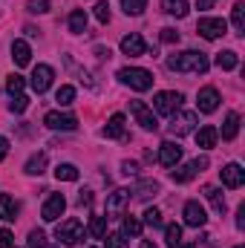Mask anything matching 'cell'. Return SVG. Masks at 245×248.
<instances>
[{
	"mask_svg": "<svg viewBox=\"0 0 245 248\" xmlns=\"http://www.w3.org/2000/svg\"><path fill=\"white\" fill-rule=\"evenodd\" d=\"M208 55L205 52H196V49H184L168 58V69L173 72H196V75H205L208 72Z\"/></svg>",
	"mask_w": 245,
	"mask_h": 248,
	"instance_id": "6da1fadb",
	"label": "cell"
},
{
	"mask_svg": "<svg viewBox=\"0 0 245 248\" xmlns=\"http://www.w3.org/2000/svg\"><path fill=\"white\" fill-rule=\"evenodd\" d=\"M119 81L127 84L130 90L144 93V90L153 87V72L150 69H141V66H124V69H119Z\"/></svg>",
	"mask_w": 245,
	"mask_h": 248,
	"instance_id": "7a4b0ae2",
	"label": "cell"
},
{
	"mask_svg": "<svg viewBox=\"0 0 245 248\" xmlns=\"http://www.w3.org/2000/svg\"><path fill=\"white\" fill-rule=\"evenodd\" d=\"M55 237L61 240L63 246H78V243L84 240V222H81V219H75V217L63 219L61 225L55 228Z\"/></svg>",
	"mask_w": 245,
	"mask_h": 248,
	"instance_id": "3957f363",
	"label": "cell"
},
{
	"mask_svg": "<svg viewBox=\"0 0 245 248\" xmlns=\"http://www.w3.org/2000/svg\"><path fill=\"white\" fill-rule=\"evenodd\" d=\"M179 107H182V93L165 90V93H156V98H153V110L159 116H173Z\"/></svg>",
	"mask_w": 245,
	"mask_h": 248,
	"instance_id": "277c9868",
	"label": "cell"
},
{
	"mask_svg": "<svg viewBox=\"0 0 245 248\" xmlns=\"http://www.w3.org/2000/svg\"><path fill=\"white\" fill-rule=\"evenodd\" d=\"M196 32H199L202 38H208V41H216V38H222V35L228 32V23H225L222 17H199Z\"/></svg>",
	"mask_w": 245,
	"mask_h": 248,
	"instance_id": "5b68a950",
	"label": "cell"
},
{
	"mask_svg": "<svg viewBox=\"0 0 245 248\" xmlns=\"http://www.w3.org/2000/svg\"><path fill=\"white\" fill-rule=\"evenodd\" d=\"M63 211H66V199H63V193H49V199H46L44 208H41V219H44V222H58Z\"/></svg>",
	"mask_w": 245,
	"mask_h": 248,
	"instance_id": "8992f818",
	"label": "cell"
},
{
	"mask_svg": "<svg viewBox=\"0 0 245 248\" xmlns=\"http://www.w3.org/2000/svg\"><path fill=\"white\" fill-rule=\"evenodd\" d=\"M52 78H55V69L49 66V63H38L35 69H32V90L41 95V93H46L49 87H52Z\"/></svg>",
	"mask_w": 245,
	"mask_h": 248,
	"instance_id": "52a82bcc",
	"label": "cell"
},
{
	"mask_svg": "<svg viewBox=\"0 0 245 248\" xmlns=\"http://www.w3.org/2000/svg\"><path fill=\"white\" fill-rule=\"evenodd\" d=\"M130 113L136 116V122L141 124V130H156V127H159L156 113H153L144 101H130Z\"/></svg>",
	"mask_w": 245,
	"mask_h": 248,
	"instance_id": "ba28073f",
	"label": "cell"
},
{
	"mask_svg": "<svg viewBox=\"0 0 245 248\" xmlns=\"http://www.w3.org/2000/svg\"><path fill=\"white\" fill-rule=\"evenodd\" d=\"M196 113H190V110H184V113H173V119H170V133L173 136H187V133H193L196 130Z\"/></svg>",
	"mask_w": 245,
	"mask_h": 248,
	"instance_id": "9c48e42d",
	"label": "cell"
},
{
	"mask_svg": "<svg viewBox=\"0 0 245 248\" xmlns=\"http://www.w3.org/2000/svg\"><path fill=\"white\" fill-rule=\"evenodd\" d=\"M127 205H130V190L119 187V190L107 193V217H124Z\"/></svg>",
	"mask_w": 245,
	"mask_h": 248,
	"instance_id": "30bf717a",
	"label": "cell"
},
{
	"mask_svg": "<svg viewBox=\"0 0 245 248\" xmlns=\"http://www.w3.org/2000/svg\"><path fill=\"white\" fill-rule=\"evenodd\" d=\"M179 162H182V147H179V141H162V144H159V165L176 168Z\"/></svg>",
	"mask_w": 245,
	"mask_h": 248,
	"instance_id": "8fae6325",
	"label": "cell"
},
{
	"mask_svg": "<svg viewBox=\"0 0 245 248\" xmlns=\"http://www.w3.org/2000/svg\"><path fill=\"white\" fill-rule=\"evenodd\" d=\"M184 225H190V228H202L205 222H208V214H205V208L196 202V199H190V202H184Z\"/></svg>",
	"mask_w": 245,
	"mask_h": 248,
	"instance_id": "7c38bea8",
	"label": "cell"
},
{
	"mask_svg": "<svg viewBox=\"0 0 245 248\" xmlns=\"http://www.w3.org/2000/svg\"><path fill=\"white\" fill-rule=\"evenodd\" d=\"M122 52L127 58H138V55H147V44L138 32H130L122 38Z\"/></svg>",
	"mask_w": 245,
	"mask_h": 248,
	"instance_id": "4fadbf2b",
	"label": "cell"
},
{
	"mask_svg": "<svg viewBox=\"0 0 245 248\" xmlns=\"http://www.w3.org/2000/svg\"><path fill=\"white\" fill-rule=\"evenodd\" d=\"M44 124H46L49 130H75V127H78V119H75L72 113H58V110H52V113L44 116Z\"/></svg>",
	"mask_w": 245,
	"mask_h": 248,
	"instance_id": "5bb4252c",
	"label": "cell"
},
{
	"mask_svg": "<svg viewBox=\"0 0 245 248\" xmlns=\"http://www.w3.org/2000/svg\"><path fill=\"white\" fill-rule=\"evenodd\" d=\"M219 176H222V185L225 187H243V182H245V170L237 165V162L225 165V168L219 170Z\"/></svg>",
	"mask_w": 245,
	"mask_h": 248,
	"instance_id": "9a60e30c",
	"label": "cell"
},
{
	"mask_svg": "<svg viewBox=\"0 0 245 248\" xmlns=\"http://www.w3.org/2000/svg\"><path fill=\"white\" fill-rule=\"evenodd\" d=\"M196 107H199L202 113H214V110L219 107V93H216L214 87H202L199 95H196Z\"/></svg>",
	"mask_w": 245,
	"mask_h": 248,
	"instance_id": "2e32d148",
	"label": "cell"
},
{
	"mask_svg": "<svg viewBox=\"0 0 245 248\" xmlns=\"http://www.w3.org/2000/svg\"><path fill=\"white\" fill-rule=\"evenodd\" d=\"M216 139H219V130L214 124H205L196 130V147H202V150H211L216 144Z\"/></svg>",
	"mask_w": 245,
	"mask_h": 248,
	"instance_id": "e0dca14e",
	"label": "cell"
},
{
	"mask_svg": "<svg viewBox=\"0 0 245 248\" xmlns=\"http://www.w3.org/2000/svg\"><path fill=\"white\" fill-rule=\"evenodd\" d=\"M12 61L17 63V66H26V63L32 61V49H29L26 41H15L12 44Z\"/></svg>",
	"mask_w": 245,
	"mask_h": 248,
	"instance_id": "ac0fdd59",
	"label": "cell"
},
{
	"mask_svg": "<svg viewBox=\"0 0 245 248\" xmlns=\"http://www.w3.org/2000/svg\"><path fill=\"white\" fill-rule=\"evenodd\" d=\"M15 217H17V202L9 193H0V219L15 222Z\"/></svg>",
	"mask_w": 245,
	"mask_h": 248,
	"instance_id": "d6986e66",
	"label": "cell"
},
{
	"mask_svg": "<svg viewBox=\"0 0 245 248\" xmlns=\"http://www.w3.org/2000/svg\"><path fill=\"white\" fill-rule=\"evenodd\" d=\"M124 124H127V119H124L122 113L110 116V122H107V127H104V136H107V139H122L124 136Z\"/></svg>",
	"mask_w": 245,
	"mask_h": 248,
	"instance_id": "ffe728a7",
	"label": "cell"
},
{
	"mask_svg": "<svg viewBox=\"0 0 245 248\" xmlns=\"http://www.w3.org/2000/svg\"><path fill=\"white\" fill-rule=\"evenodd\" d=\"M214 61H216L219 69H237V66H240V55H237L234 49H222V52H216Z\"/></svg>",
	"mask_w": 245,
	"mask_h": 248,
	"instance_id": "44dd1931",
	"label": "cell"
},
{
	"mask_svg": "<svg viewBox=\"0 0 245 248\" xmlns=\"http://www.w3.org/2000/svg\"><path fill=\"white\" fill-rule=\"evenodd\" d=\"M237 133H240V116L237 113H228L225 116V124H222V139L225 141H234Z\"/></svg>",
	"mask_w": 245,
	"mask_h": 248,
	"instance_id": "7402d4cb",
	"label": "cell"
},
{
	"mask_svg": "<svg viewBox=\"0 0 245 248\" xmlns=\"http://www.w3.org/2000/svg\"><path fill=\"white\" fill-rule=\"evenodd\" d=\"M69 32H72V35H84V32H87V12H84V9H75V12L69 15Z\"/></svg>",
	"mask_w": 245,
	"mask_h": 248,
	"instance_id": "603a6c76",
	"label": "cell"
},
{
	"mask_svg": "<svg viewBox=\"0 0 245 248\" xmlns=\"http://www.w3.org/2000/svg\"><path fill=\"white\" fill-rule=\"evenodd\" d=\"M29 176H41L44 170H46V153H35V156H29V162H26V168H23Z\"/></svg>",
	"mask_w": 245,
	"mask_h": 248,
	"instance_id": "cb8c5ba5",
	"label": "cell"
},
{
	"mask_svg": "<svg viewBox=\"0 0 245 248\" xmlns=\"http://www.w3.org/2000/svg\"><path fill=\"white\" fill-rule=\"evenodd\" d=\"M133 193H136V199H150V196L159 193V182H156V179H141Z\"/></svg>",
	"mask_w": 245,
	"mask_h": 248,
	"instance_id": "d4e9b609",
	"label": "cell"
},
{
	"mask_svg": "<svg viewBox=\"0 0 245 248\" xmlns=\"http://www.w3.org/2000/svg\"><path fill=\"white\" fill-rule=\"evenodd\" d=\"M231 23H234V32L237 35H243L245 32V3H234V9H231Z\"/></svg>",
	"mask_w": 245,
	"mask_h": 248,
	"instance_id": "484cf974",
	"label": "cell"
},
{
	"mask_svg": "<svg viewBox=\"0 0 245 248\" xmlns=\"http://www.w3.org/2000/svg\"><path fill=\"white\" fill-rule=\"evenodd\" d=\"M196 173H199V170H196V168H193V162H190V165H182V168H176V170L170 173V179H173L176 185H184V182H190Z\"/></svg>",
	"mask_w": 245,
	"mask_h": 248,
	"instance_id": "4316f807",
	"label": "cell"
},
{
	"mask_svg": "<svg viewBox=\"0 0 245 248\" xmlns=\"http://www.w3.org/2000/svg\"><path fill=\"white\" fill-rule=\"evenodd\" d=\"M165 243H168V248H179L182 246V225L170 222V225L165 228Z\"/></svg>",
	"mask_w": 245,
	"mask_h": 248,
	"instance_id": "83f0119b",
	"label": "cell"
},
{
	"mask_svg": "<svg viewBox=\"0 0 245 248\" xmlns=\"http://www.w3.org/2000/svg\"><path fill=\"white\" fill-rule=\"evenodd\" d=\"M205 196H208V202L214 205L216 214H225V196H222L219 187H205Z\"/></svg>",
	"mask_w": 245,
	"mask_h": 248,
	"instance_id": "f1b7e54d",
	"label": "cell"
},
{
	"mask_svg": "<svg viewBox=\"0 0 245 248\" xmlns=\"http://www.w3.org/2000/svg\"><path fill=\"white\" fill-rule=\"evenodd\" d=\"M87 231H90L95 240H104V234H107V217H92L90 225H87Z\"/></svg>",
	"mask_w": 245,
	"mask_h": 248,
	"instance_id": "f546056e",
	"label": "cell"
},
{
	"mask_svg": "<svg viewBox=\"0 0 245 248\" xmlns=\"http://www.w3.org/2000/svg\"><path fill=\"white\" fill-rule=\"evenodd\" d=\"M55 176H58L61 182H78V168L69 165V162H63V165L55 168Z\"/></svg>",
	"mask_w": 245,
	"mask_h": 248,
	"instance_id": "4dcf8cb0",
	"label": "cell"
},
{
	"mask_svg": "<svg viewBox=\"0 0 245 248\" xmlns=\"http://www.w3.org/2000/svg\"><path fill=\"white\" fill-rule=\"evenodd\" d=\"M165 12L173 15V17H184L187 15V0H162Z\"/></svg>",
	"mask_w": 245,
	"mask_h": 248,
	"instance_id": "1f68e13d",
	"label": "cell"
},
{
	"mask_svg": "<svg viewBox=\"0 0 245 248\" xmlns=\"http://www.w3.org/2000/svg\"><path fill=\"white\" fill-rule=\"evenodd\" d=\"M23 87H26V81H23V75H17V72H12V75L6 78V93H9V95H20V93H23Z\"/></svg>",
	"mask_w": 245,
	"mask_h": 248,
	"instance_id": "d6a6232c",
	"label": "cell"
},
{
	"mask_svg": "<svg viewBox=\"0 0 245 248\" xmlns=\"http://www.w3.org/2000/svg\"><path fill=\"white\" fill-rule=\"evenodd\" d=\"M122 234L124 237H138V234H141V219H136V217H124Z\"/></svg>",
	"mask_w": 245,
	"mask_h": 248,
	"instance_id": "836d02e7",
	"label": "cell"
},
{
	"mask_svg": "<svg viewBox=\"0 0 245 248\" xmlns=\"http://www.w3.org/2000/svg\"><path fill=\"white\" fill-rule=\"evenodd\" d=\"M29 248H58V246H49L46 234L41 228H35V231H29Z\"/></svg>",
	"mask_w": 245,
	"mask_h": 248,
	"instance_id": "e575fe53",
	"label": "cell"
},
{
	"mask_svg": "<svg viewBox=\"0 0 245 248\" xmlns=\"http://www.w3.org/2000/svg\"><path fill=\"white\" fill-rule=\"evenodd\" d=\"M55 101H58V104H61V107H69V104H72V101H75V90H72V87H69V84H63L61 90H58V93H55Z\"/></svg>",
	"mask_w": 245,
	"mask_h": 248,
	"instance_id": "d590c367",
	"label": "cell"
},
{
	"mask_svg": "<svg viewBox=\"0 0 245 248\" xmlns=\"http://www.w3.org/2000/svg\"><path fill=\"white\" fill-rule=\"evenodd\" d=\"M124 15H141L147 9V0H122Z\"/></svg>",
	"mask_w": 245,
	"mask_h": 248,
	"instance_id": "8d00e7d4",
	"label": "cell"
},
{
	"mask_svg": "<svg viewBox=\"0 0 245 248\" xmlns=\"http://www.w3.org/2000/svg\"><path fill=\"white\" fill-rule=\"evenodd\" d=\"M144 225L162 228V211H159V208H147V211H144Z\"/></svg>",
	"mask_w": 245,
	"mask_h": 248,
	"instance_id": "74e56055",
	"label": "cell"
},
{
	"mask_svg": "<svg viewBox=\"0 0 245 248\" xmlns=\"http://www.w3.org/2000/svg\"><path fill=\"white\" fill-rule=\"evenodd\" d=\"M26 107H29V98L20 93V95H12V101H9V110L12 113H26Z\"/></svg>",
	"mask_w": 245,
	"mask_h": 248,
	"instance_id": "f35d334b",
	"label": "cell"
},
{
	"mask_svg": "<svg viewBox=\"0 0 245 248\" xmlns=\"http://www.w3.org/2000/svg\"><path fill=\"white\" fill-rule=\"evenodd\" d=\"M95 17H98V23H110V3L107 0L95 3Z\"/></svg>",
	"mask_w": 245,
	"mask_h": 248,
	"instance_id": "ab89813d",
	"label": "cell"
},
{
	"mask_svg": "<svg viewBox=\"0 0 245 248\" xmlns=\"http://www.w3.org/2000/svg\"><path fill=\"white\" fill-rule=\"evenodd\" d=\"M26 9H29L32 15H46V12H49V0H29Z\"/></svg>",
	"mask_w": 245,
	"mask_h": 248,
	"instance_id": "60d3db41",
	"label": "cell"
},
{
	"mask_svg": "<svg viewBox=\"0 0 245 248\" xmlns=\"http://www.w3.org/2000/svg\"><path fill=\"white\" fill-rule=\"evenodd\" d=\"M104 243H107V248H127L124 234H104Z\"/></svg>",
	"mask_w": 245,
	"mask_h": 248,
	"instance_id": "b9f144b4",
	"label": "cell"
},
{
	"mask_svg": "<svg viewBox=\"0 0 245 248\" xmlns=\"http://www.w3.org/2000/svg\"><path fill=\"white\" fill-rule=\"evenodd\" d=\"M124 176H138V162H122Z\"/></svg>",
	"mask_w": 245,
	"mask_h": 248,
	"instance_id": "7bdbcfd3",
	"label": "cell"
},
{
	"mask_svg": "<svg viewBox=\"0 0 245 248\" xmlns=\"http://www.w3.org/2000/svg\"><path fill=\"white\" fill-rule=\"evenodd\" d=\"M162 41L165 44H179V32L176 29H162Z\"/></svg>",
	"mask_w": 245,
	"mask_h": 248,
	"instance_id": "ee69618b",
	"label": "cell"
},
{
	"mask_svg": "<svg viewBox=\"0 0 245 248\" xmlns=\"http://www.w3.org/2000/svg\"><path fill=\"white\" fill-rule=\"evenodd\" d=\"M12 240H15V237H12V231H9V228H3V231H0V248H12Z\"/></svg>",
	"mask_w": 245,
	"mask_h": 248,
	"instance_id": "f6af8a7d",
	"label": "cell"
},
{
	"mask_svg": "<svg viewBox=\"0 0 245 248\" xmlns=\"http://www.w3.org/2000/svg\"><path fill=\"white\" fill-rule=\"evenodd\" d=\"M208 165H211V159H208V156H196V159H193V168H196V170H205Z\"/></svg>",
	"mask_w": 245,
	"mask_h": 248,
	"instance_id": "bcb514c9",
	"label": "cell"
},
{
	"mask_svg": "<svg viewBox=\"0 0 245 248\" xmlns=\"http://www.w3.org/2000/svg\"><path fill=\"white\" fill-rule=\"evenodd\" d=\"M90 202H92V193H90V190H81V193H78V205L84 208V205H90Z\"/></svg>",
	"mask_w": 245,
	"mask_h": 248,
	"instance_id": "7dc6e473",
	"label": "cell"
},
{
	"mask_svg": "<svg viewBox=\"0 0 245 248\" xmlns=\"http://www.w3.org/2000/svg\"><path fill=\"white\" fill-rule=\"evenodd\" d=\"M6 156H9V139H6V136H0V162H3Z\"/></svg>",
	"mask_w": 245,
	"mask_h": 248,
	"instance_id": "c3c4849f",
	"label": "cell"
},
{
	"mask_svg": "<svg viewBox=\"0 0 245 248\" xmlns=\"http://www.w3.org/2000/svg\"><path fill=\"white\" fill-rule=\"evenodd\" d=\"M214 3H216V0H196V9H199V12H208V9H214Z\"/></svg>",
	"mask_w": 245,
	"mask_h": 248,
	"instance_id": "681fc988",
	"label": "cell"
},
{
	"mask_svg": "<svg viewBox=\"0 0 245 248\" xmlns=\"http://www.w3.org/2000/svg\"><path fill=\"white\" fill-rule=\"evenodd\" d=\"M237 228L240 231L245 228V205H240V211H237Z\"/></svg>",
	"mask_w": 245,
	"mask_h": 248,
	"instance_id": "f907efd6",
	"label": "cell"
},
{
	"mask_svg": "<svg viewBox=\"0 0 245 248\" xmlns=\"http://www.w3.org/2000/svg\"><path fill=\"white\" fill-rule=\"evenodd\" d=\"M138 248H156V246H153V243H147V240H144V243H141V246H138Z\"/></svg>",
	"mask_w": 245,
	"mask_h": 248,
	"instance_id": "816d5d0a",
	"label": "cell"
},
{
	"mask_svg": "<svg viewBox=\"0 0 245 248\" xmlns=\"http://www.w3.org/2000/svg\"><path fill=\"white\" fill-rule=\"evenodd\" d=\"M182 248H193V246H182Z\"/></svg>",
	"mask_w": 245,
	"mask_h": 248,
	"instance_id": "f5cc1de1",
	"label": "cell"
},
{
	"mask_svg": "<svg viewBox=\"0 0 245 248\" xmlns=\"http://www.w3.org/2000/svg\"><path fill=\"white\" fill-rule=\"evenodd\" d=\"M237 248H243V246H237Z\"/></svg>",
	"mask_w": 245,
	"mask_h": 248,
	"instance_id": "db71d44e",
	"label": "cell"
}]
</instances>
